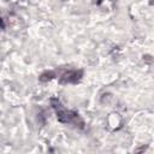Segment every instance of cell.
I'll list each match as a JSON object with an SVG mask.
<instances>
[{
  "mask_svg": "<svg viewBox=\"0 0 154 154\" xmlns=\"http://www.w3.org/2000/svg\"><path fill=\"white\" fill-rule=\"evenodd\" d=\"M55 109H57V114H58V118L60 122H64V123H71L73 119H76V114L71 113L70 111H66L59 102H57V105L54 106Z\"/></svg>",
  "mask_w": 154,
  "mask_h": 154,
  "instance_id": "6da1fadb",
  "label": "cell"
},
{
  "mask_svg": "<svg viewBox=\"0 0 154 154\" xmlns=\"http://www.w3.org/2000/svg\"><path fill=\"white\" fill-rule=\"evenodd\" d=\"M82 72L81 71H69L65 75H63L61 77V83H75L79 79Z\"/></svg>",
  "mask_w": 154,
  "mask_h": 154,
  "instance_id": "7a4b0ae2",
  "label": "cell"
}]
</instances>
